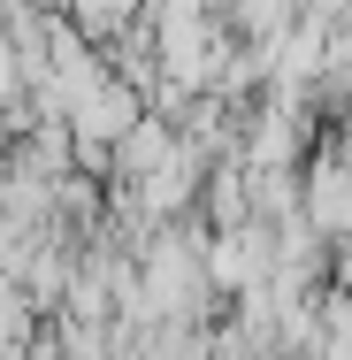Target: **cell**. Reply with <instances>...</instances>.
Masks as SVG:
<instances>
[{
    "label": "cell",
    "mask_w": 352,
    "mask_h": 360,
    "mask_svg": "<svg viewBox=\"0 0 352 360\" xmlns=\"http://www.w3.org/2000/svg\"><path fill=\"white\" fill-rule=\"evenodd\" d=\"M330 245H337V261H330V276H337V284L352 291V230H345V238H330Z\"/></svg>",
    "instance_id": "cell-2"
},
{
    "label": "cell",
    "mask_w": 352,
    "mask_h": 360,
    "mask_svg": "<svg viewBox=\"0 0 352 360\" xmlns=\"http://www.w3.org/2000/svg\"><path fill=\"white\" fill-rule=\"evenodd\" d=\"M337 161H345V169H352V123H345V131H337Z\"/></svg>",
    "instance_id": "cell-3"
},
{
    "label": "cell",
    "mask_w": 352,
    "mask_h": 360,
    "mask_svg": "<svg viewBox=\"0 0 352 360\" xmlns=\"http://www.w3.org/2000/svg\"><path fill=\"white\" fill-rule=\"evenodd\" d=\"M299 215H306V230H314L322 245L352 230V169L337 161V153H322V161L306 169V184H299Z\"/></svg>",
    "instance_id": "cell-1"
}]
</instances>
